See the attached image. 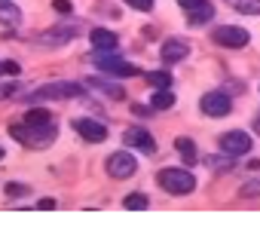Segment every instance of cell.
I'll use <instances>...</instances> for the list:
<instances>
[{
	"label": "cell",
	"instance_id": "cell-33",
	"mask_svg": "<svg viewBox=\"0 0 260 248\" xmlns=\"http://www.w3.org/2000/svg\"><path fill=\"white\" fill-rule=\"evenodd\" d=\"M254 126H257V132H260V119H257V122H254Z\"/></svg>",
	"mask_w": 260,
	"mask_h": 248
},
{
	"label": "cell",
	"instance_id": "cell-3",
	"mask_svg": "<svg viewBox=\"0 0 260 248\" xmlns=\"http://www.w3.org/2000/svg\"><path fill=\"white\" fill-rule=\"evenodd\" d=\"M83 95V89L77 83H68V80H58V83H46L40 86L34 95H28V101H55V98H77Z\"/></svg>",
	"mask_w": 260,
	"mask_h": 248
},
{
	"label": "cell",
	"instance_id": "cell-14",
	"mask_svg": "<svg viewBox=\"0 0 260 248\" xmlns=\"http://www.w3.org/2000/svg\"><path fill=\"white\" fill-rule=\"evenodd\" d=\"M211 16H214V7L208 4V0H202L199 7L187 10V25H190V28H193V25H205V22H211Z\"/></svg>",
	"mask_w": 260,
	"mask_h": 248
},
{
	"label": "cell",
	"instance_id": "cell-21",
	"mask_svg": "<svg viewBox=\"0 0 260 248\" xmlns=\"http://www.w3.org/2000/svg\"><path fill=\"white\" fill-rule=\"evenodd\" d=\"M233 7L245 16H260V0H233Z\"/></svg>",
	"mask_w": 260,
	"mask_h": 248
},
{
	"label": "cell",
	"instance_id": "cell-2",
	"mask_svg": "<svg viewBox=\"0 0 260 248\" xmlns=\"http://www.w3.org/2000/svg\"><path fill=\"white\" fill-rule=\"evenodd\" d=\"M10 135L28 147H46L52 138H55V129L52 122L49 126H31V122H22V126H10Z\"/></svg>",
	"mask_w": 260,
	"mask_h": 248
},
{
	"label": "cell",
	"instance_id": "cell-13",
	"mask_svg": "<svg viewBox=\"0 0 260 248\" xmlns=\"http://www.w3.org/2000/svg\"><path fill=\"white\" fill-rule=\"evenodd\" d=\"M74 37H77V28L74 25H61V28H52V31H43L40 34V40L43 43H52V46H61V43H68Z\"/></svg>",
	"mask_w": 260,
	"mask_h": 248
},
{
	"label": "cell",
	"instance_id": "cell-8",
	"mask_svg": "<svg viewBox=\"0 0 260 248\" xmlns=\"http://www.w3.org/2000/svg\"><path fill=\"white\" fill-rule=\"evenodd\" d=\"M71 126H74V132H77L83 141H89V144H98V141H104V138H107V129L101 126L98 119L80 116V119H71Z\"/></svg>",
	"mask_w": 260,
	"mask_h": 248
},
{
	"label": "cell",
	"instance_id": "cell-1",
	"mask_svg": "<svg viewBox=\"0 0 260 248\" xmlns=\"http://www.w3.org/2000/svg\"><path fill=\"white\" fill-rule=\"evenodd\" d=\"M156 184H159L166 193H172V196H187V193L196 190V178H193V172H187V169H162V172L156 175Z\"/></svg>",
	"mask_w": 260,
	"mask_h": 248
},
{
	"label": "cell",
	"instance_id": "cell-28",
	"mask_svg": "<svg viewBox=\"0 0 260 248\" xmlns=\"http://www.w3.org/2000/svg\"><path fill=\"white\" fill-rule=\"evenodd\" d=\"M19 92V86L13 83V86H0V98H10V95H16Z\"/></svg>",
	"mask_w": 260,
	"mask_h": 248
},
{
	"label": "cell",
	"instance_id": "cell-17",
	"mask_svg": "<svg viewBox=\"0 0 260 248\" xmlns=\"http://www.w3.org/2000/svg\"><path fill=\"white\" fill-rule=\"evenodd\" d=\"M175 150H178V153L184 157V163H190V166L199 160V153H196V144H193L190 138H178V141H175Z\"/></svg>",
	"mask_w": 260,
	"mask_h": 248
},
{
	"label": "cell",
	"instance_id": "cell-26",
	"mask_svg": "<svg viewBox=\"0 0 260 248\" xmlns=\"http://www.w3.org/2000/svg\"><path fill=\"white\" fill-rule=\"evenodd\" d=\"M52 7H55V13H71V10H74L71 0H52Z\"/></svg>",
	"mask_w": 260,
	"mask_h": 248
},
{
	"label": "cell",
	"instance_id": "cell-16",
	"mask_svg": "<svg viewBox=\"0 0 260 248\" xmlns=\"http://www.w3.org/2000/svg\"><path fill=\"white\" fill-rule=\"evenodd\" d=\"M25 122H31V126H49V122H52V113H49L46 107H31V110L25 113Z\"/></svg>",
	"mask_w": 260,
	"mask_h": 248
},
{
	"label": "cell",
	"instance_id": "cell-22",
	"mask_svg": "<svg viewBox=\"0 0 260 248\" xmlns=\"http://www.w3.org/2000/svg\"><path fill=\"white\" fill-rule=\"evenodd\" d=\"M92 86H95V89H101V92H107L110 98H125V92H122L119 86H107V83H98V80H92Z\"/></svg>",
	"mask_w": 260,
	"mask_h": 248
},
{
	"label": "cell",
	"instance_id": "cell-10",
	"mask_svg": "<svg viewBox=\"0 0 260 248\" xmlns=\"http://www.w3.org/2000/svg\"><path fill=\"white\" fill-rule=\"evenodd\" d=\"M125 144L135 147V150H141V153H147V157L156 153V141H153V135L144 132V129H128V132H125Z\"/></svg>",
	"mask_w": 260,
	"mask_h": 248
},
{
	"label": "cell",
	"instance_id": "cell-35",
	"mask_svg": "<svg viewBox=\"0 0 260 248\" xmlns=\"http://www.w3.org/2000/svg\"><path fill=\"white\" fill-rule=\"evenodd\" d=\"M0 71H4V61H0Z\"/></svg>",
	"mask_w": 260,
	"mask_h": 248
},
{
	"label": "cell",
	"instance_id": "cell-32",
	"mask_svg": "<svg viewBox=\"0 0 260 248\" xmlns=\"http://www.w3.org/2000/svg\"><path fill=\"white\" fill-rule=\"evenodd\" d=\"M37 208H55V199H40Z\"/></svg>",
	"mask_w": 260,
	"mask_h": 248
},
{
	"label": "cell",
	"instance_id": "cell-6",
	"mask_svg": "<svg viewBox=\"0 0 260 248\" xmlns=\"http://www.w3.org/2000/svg\"><path fill=\"white\" fill-rule=\"evenodd\" d=\"M217 147H220L226 157H245V153L251 150V135H248V132H242V129L226 132V135H220Z\"/></svg>",
	"mask_w": 260,
	"mask_h": 248
},
{
	"label": "cell",
	"instance_id": "cell-30",
	"mask_svg": "<svg viewBox=\"0 0 260 248\" xmlns=\"http://www.w3.org/2000/svg\"><path fill=\"white\" fill-rule=\"evenodd\" d=\"M208 166H211V169H230V163H223V160H217V157H208Z\"/></svg>",
	"mask_w": 260,
	"mask_h": 248
},
{
	"label": "cell",
	"instance_id": "cell-12",
	"mask_svg": "<svg viewBox=\"0 0 260 248\" xmlns=\"http://www.w3.org/2000/svg\"><path fill=\"white\" fill-rule=\"evenodd\" d=\"M159 55H162V61H166V65H175V61H184V58L190 55V46H187L184 40H166Z\"/></svg>",
	"mask_w": 260,
	"mask_h": 248
},
{
	"label": "cell",
	"instance_id": "cell-11",
	"mask_svg": "<svg viewBox=\"0 0 260 248\" xmlns=\"http://www.w3.org/2000/svg\"><path fill=\"white\" fill-rule=\"evenodd\" d=\"M89 40H92V46H95L98 52H113V49L119 46V37H116L113 31H107V28H95V31L89 34Z\"/></svg>",
	"mask_w": 260,
	"mask_h": 248
},
{
	"label": "cell",
	"instance_id": "cell-29",
	"mask_svg": "<svg viewBox=\"0 0 260 248\" xmlns=\"http://www.w3.org/2000/svg\"><path fill=\"white\" fill-rule=\"evenodd\" d=\"M150 110H153V107H144V104H135V107H132L135 116H150Z\"/></svg>",
	"mask_w": 260,
	"mask_h": 248
},
{
	"label": "cell",
	"instance_id": "cell-25",
	"mask_svg": "<svg viewBox=\"0 0 260 248\" xmlns=\"http://www.w3.org/2000/svg\"><path fill=\"white\" fill-rule=\"evenodd\" d=\"M242 196H260V181H251V184H242V190H239Z\"/></svg>",
	"mask_w": 260,
	"mask_h": 248
},
{
	"label": "cell",
	"instance_id": "cell-23",
	"mask_svg": "<svg viewBox=\"0 0 260 248\" xmlns=\"http://www.w3.org/2000/svg\"><path fill=\"white\" fill-rule=\"evenodd\" d=\"M4 193H7L10 199H19V196H25V193H28V187H25V184H16V181H10V184L4 187Z\"/></svg>",
	"mask_w": 260,
	"mask_h": 248
},
{
	"label": "cell",
	"instance_id": "cell-15",
	"mask_svg": "<svg viewBox=\"0 0 260 248\" xmlns=\"http://www.w3.org/2000/svg\"><path fill=\"white\" fill-rule=\"evenodd\" d=\"M0 22H4V25H19L22 22V10L19 7H13L10 4V0H0Z\"/></svg>",
	"mask_w": 260,
	"mask_h": 248
},
{
	"label": "cell",
	"instance_id": "cell-9",
	"mask_svg": "<svg viewBox=\"0 0 260 248\" xmlns=\"http://www.w3.org/2000/svg\"><path fill=\"white\" fill-rule=\"evenodd\" d=\"M199 107H202L205 116H214V119H217V116H226V113L233 110V101H230L226 92H208V95H202Z\"/></svg>",
	"mask_w": 260,
	"mask_h": 248
},
{
	"label": "cell",
	"instance_id": "cell-27",
	"mask_svg": "<svg viewBox=\"0 0 260 248\" xmlns=\"http://www.w3.org/2000/svg\"><path fill=\"white\" fill-rule=\"evenodd\" d=\"M19 71H22V68H19L16 61H4V74H10V77H16Z\"/></svg>",
	"mask_w": 260,
	"mask_h": 248
},
{
	"label": "cell",
	"instance_id": "cell-34",
	"mask_svg": "<svg viewBox=\"0 0 260 248\" xmlns=\"http://www.w3.org/2000/svg\"><path fill=\"white\" fill-rule=\"evenodd\" d=\"M0 160H4V147H0Z\"/></svg>",
	"mask_w": 260,
	"mask_h": 248
},
{
	"label": "cell",
	"instance_id": "cell-4",
	"mask_svg": "<svg viewBox=\"0 0 260 248\" xmlns=\"http://www.w3.org/2000/svg\"><path fill=\"white\" fill-rule=\"evenodd\" d=\"M135 169H138L135 157H132V153H125V150H116V153L107 157V175H110V178L125 181V178H132V175H135Z\"/></svg>",
	"mask_w": 260,
	"mask_h": 248
},
{
	"label": "cell",
	"instance_id": "cell-7",
	"mask_svg": "<svg viewBox=\"0 0 260 248\" xmlns=\"http://www.w3.org/2000/svg\"><path fill=\"white\" fill-rule=\"evenodd\" d=\"M95 65H98L104 74H110V77H138V68H135V65H128V61H122V58H113L110 52H98V55H95Z\"/></svg>",
	"mask_w": 260,
	"mask_h": 248
},
{
	"label": "cell",
	"instance_id": "cell-18",
	"mask_svg": "<svg viewBox=\"0 0 260 248\" xmlns=\"http://www.w3.org/2000/svg\"><path fill=\"white\" fill-rule=\"evenodd\" d=\"M144 80H147L153 89H169V86H172V71H150Z\"/></svg>",
	"mask_w": 260,
	"mask_h": 248
},
{
	"label": "cell",
	"instance_id": "cell-31",
	"mask_svg": "<svg viewBox=\"0 0 260 248\" xmlns=\"http://www.w3.org/2000/svg\"><path fill=\"white\" fill-rule=\"evenodd\" d=\"M202 0H178V7H184V10H193V7H199Z\"/></svg>",
	"mask_w": 260,
	"mask_h": 248
},
{
	"label": "cell",
	"instance_id": "cell-24",
	"mask_svg": "<svg viewBox=\"0 0 260 248\" xmlns=\"http://www.w3.org/2000/svg\"><path fill=\"white\" fill-rule=\"evenodd\" d=\"M132 10H141V13H150L153 10V0H125Z\"/></svg>",
	"mask_w": 260,
	"mask_h": 248
},
{
	"label": "cell",
	"instance_id": "cell-19",
	"mask_svg": "<svg viewBox=\"0 0 260 248\" xmlns=\"http://www.w3.org/2000/svg\"><path fill=\"white\" fill-rule=\"evenodd\" d=\"M172 104H175V95H172L169 89H156V95H153L150 107H153V110H169Z\"/></svg>",
	"mask_w": 260,
	"mask_h": 248
},
{
	"label": "cell",
	"instance_id": "cell-5",
	"mask_svg": "<svg viewBox=\"0 0 260 248\" xmlns=\"http://www.w3.org/2000/svg\"><path fill=\"white\" fill-rule=\"evenodd\" d=\"M211 37H214L217 46H226V49H242V46H248V40H251L248 31H245V28H236V25H220Z\"/></svg>",
	"mask_w": 260,
	"mask_h": 248
},
{
	"label": "cell",
	"instance_id": "cell-20",
	"mask_svg": "<svg viewBox=\"0 0 260 248\" xmlns=\"http://www.w3.org/2000/svg\"><path fill=\"white\" fill-rule=\"evenodd\" d=\"M122 205H125L128 211H138V208H147V205H150V199H147L144 193H128Z\"/></svg>",
	"mask_w": 260,
	"mask_h": 248
}]
</instances>
